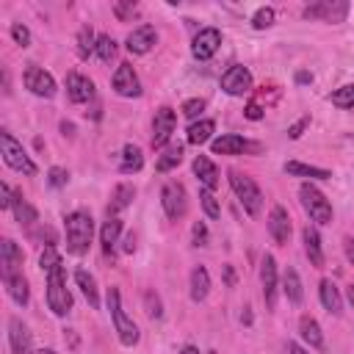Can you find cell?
<instances>
[{"label":"cell","mask_w":354,"mask_h":354,"mask_svg":"<svg viewBox=\"0 0 354 354\" xmlns=\"http://www.w3.org/2000/svg\"><path fill=\"white\" fill-rule=\"evenodd\" d=\"M64 230H66V249L73 255H84L92 246L94 238V219L86 214V210H73L64 219Z\"/></svg>","instance_id":"obj_1"},{"label":"cell","mask_w":354,"mask_h":354,"mask_svg":"<svg viewBox=\"0 0 354 354\" xmlns=\"http://www.w3.org/2000/svg\"><path fill=\"white\" fill-rule=\"evenodd\" d=\"M47 307L55 316H66L73 310V296L66 291V274L64 266H55L53 271H47Z\"/></svg>","instance_id":"obj_2"},{"label":"cell","mask_w":354,"mask_h":354,"mask_svg":"<svg viewBox=\"0 0 354 354\" xmlns=\"http://www.w3.org/2000/svg\"><path fill=\"white\" fill-rule=\"evenodd\" d=\"M0 155H3V161H6V166H12L14 172H20V175H36V164L28 158V153L23 150V144L12 136V133H0Z\"/></svg>","instance_id":"obj_3"},{"label":"cell","mask_w":354,"mask_h":354,"mask_svg":"<svg viewBox=\"0 0 354 354\" xmlns=\"http://www.w3.org/2000/svg\"><path fill=\"white\" fill-rule=\"evenodd\" d=\"M299 199H302V207L307 210L310 222H316V225H329V222H332V205H329V199H327L316 186L302 183Z\"/></svg>","instance_id":"obj_4"},{"label":"cell","mask_w":354,"mask_h":354,"mask_svg":"<svg viewBox=\"0 0 354 354\" xmlns=\"http://www.w3.org/2000/svg\"><path fill=\"white\" fill-rule=\"evenodd\" d=\"M230 186L236 191V197L241 199L244 210L249 216H260V210H263V194L257 188V183L241 172H230Z\"/></svg>","instance_id":"obj_5"},{"label":"cell","mask_w":354,"mask_h":354,"mask_svg":"<svg viewBox=\"0 0 354 354\" xmlns=\"http://www.w3.org/2000/svg\"><path fill=\"white\" fill-rule=\"evenodd\" d=\"M108 310H111L114 329H116L119 340H122L125 346H136V343H138V327H136L133 318L122 310V299H119V291H116V288H108Z\"/></svg>","instance_id":"obj_6"},{"label":"cell","mask_w":354,"mask_h":354,"mask_svg":"<svg viewBox=\"0 0 354 354\" xmlns=\"http://www.w3.org/2000/svg\"><path fill=\"white\" fill-rule=\"evenodd\" d=\"M161 205H164L166 216H169L172 222L183 219V216H186V210H188V197H186V188H183L180 183L169 180V183L164 186V191H161Z\"/></svg>","instance_id":"obj_7"},{"label":"cell","mask_w":354,"mask_h":354,"mask_svg":"<svg viewBox=\"0 0 354 354\" xmlns=\"http://www.w3.org/2000/svg\"><path fill=\"white\" fill-rule=\"evenodd\" d=\"M23 84H25V89H28L31 94H36V97L50 100V97L55 94V81H53V75H50V73H45V69H42V66H36V64H28V66H25Z\"/></svg>","instance_id":"obj_8"},{"label":"cell","mask_w":354,"mask_h":354,"mask_svg":"<svg viewBox=\"0 0 354 354\" xmlns=\"http://www.w3.org/2000/svg\"><path fill=\"white\" fill-rule=\"evenodd\" d=\"M175 127H177V114L169 105H161L155 111V119H153V147L155 150H161V147L169 144Z\"/></svg>","instance_id":"obj_9"},{"label":"cell","mask_w":354,"mask_h":354,"mask_svg":"<svg viewBox=\"0 0 354 354\" xmlns=\"http://www.w3.org/2000/svg\"><path fill=\"white\" fill-rule=\"evenodd\" d=\"M210 147H214L216 155H244V153H260V144H255V141L244 138V136H219L210 141Z\"/></svg>","instance_id":"obj_10"},{"label":"cell","mask_w":354,"mask_h":354,"mask_svg":"<svg viewBox=\"0 0 354 354\" xmlns=\"http://www.w3.org/2000/svg\"><path fill=\"white\" fill-rule=\"evenodd\" d=\"M111 86H114V92L119 94V97H138L141 94V81H138V75H136V69H133V64H119L116 66V73H114V78H111Z\"/></svg>","instance_id":"obj_11"},{"label":"cell","mask_w":354,"mask_h":354,"mask_svg":"<svg viewBox=\"0 0 354 354\" xmlns=\"http://www.w3.org/2000/svg\"><path fill=\"white\" fill-rule=\"evenodd\" d=\"M305 20H324V23H343L346 14H349V3L343 0H324V3H316V6H307L305 12Z\"/></svg>","instance_id":"obj_12"},{"label":"cell","mask_w":354,"mask_h":354,"mask_svg":"<svg viewBox=\"0 0 354 354\" xmlns=\"http://www.w3.org/2000/svg\"><path fill=\"white\" fill-rule=\"evenodd\" d=\"M222 89L230 94V97H241L252 89V73L241 64H233L227 73L222 75Z\"/></svg>","instance_id":"obj_13"},{"label":"cell","mask_w":354,"mask_h":354,"mask_svg":"<svg viewBox=\"0 0 354 354\" xmlns=\"http://www.w3.org/2000/svg\"><path fill=\"white\" fill-rule=\"evenodd\" d=\"M219 45H222V31H219V28H202V31L194 36L191 53H194L197 61H207V58L216 55Z\"/></svg>","instance_id":"obj_14"},{"label":"cell","mask_w":354,"mask_h":354,"mask_svg":"<svg viewBox=\"0 0 354 354\" xmlns=\"http://www.w3.org/2000/svg\"><path fill=\"white\" fill-rule=\"evenodd\" d=\"M268 233H271V238L279 246H286L291 241V216H288V210L282 207V205H274L271 207V214H268Z\"/></svg>","instance_id":"obj_15"},{"label":"cell","mask_w":354,"mask_h":354,"mask_svg":"<svg viewBox=\"0 0 354 354\" xmlns=\"http://www.w3.org/2000/svg\"><path fill=\"white\" fill-rule=\"evenodd\" d=\"M260 286H263L266 307L274 310V305H277V260L271 255H266L260 263Z\"/></svg>","instance_id":"obj_16"},{"label":"cell","mask_w":354,"mask_h":354,"mask_svg":"<svg viewBox=\"0 0 354 354\" xmlns=\"http://www.w3.org/2000/svg\"><path fill=\"white\" fill-rule=\"evenodd\" d=\"M155 42H158V34H155L153 25H138V28H133V31L127 34V50H130L133 55L150 53V50L155 47Z\"/></svg>","instance_id":"obj_17"},{"label":"cell","mask_w":354,"mask_h":354,"mask_svg":"<svg viewBox=\"0 0 354 354\" xmlns=\"http://www.w3.org/2000/svg\"><path fill=\"white\" fill-rule=\"evenodd\" d=\"M9 346H12V354H34L31 349V332L28 327L23 324V318H9Z\"/></svg>","instance_id":"obj_18"},{"label":"cell","mask_w":354,"mask_h":354,"mask_svg":"<svg viewBox=\"0 0 354 354\" xmlns=\"http://www.w3.org/2000/svg\"><path fill=\"white\" fill-rule=\"evenodd\" d=\"M0 266H3V279L14 277V274H23L20 271V266H23V249L12 238H6L3 246H0Z\"/></svg>","instance_id":"obj_19"},{"label":"cell","mask_w":354,"mask_h":354,"mask_svg":"<svg viewBox=\"0 0 354 354\" xmlns=\"http://www.w3.org/2000/svg\"><path fill=\"white\" fill-rule=\"evenodd\" d=\"M66 97L73 100V103H89L92 97H94V84L89 81V78H84V75H78V73H73L66 78Z\"/></svg>","instance_id":"obj_20"},{"label":"cell","mask_w":354,"mask_h":354,"mask_svg":"<svg viewBox=\"0 0 354 354\" xmlns=\"http://www.w3.org/2000/svg\"><path fill=\"white\" fill-rule=\"evenodd\" d=\"M194 175L199 177L202 188L216 191V186H219V169H216V164L210 161L207 155H197L194 158Z\"/></svg>","instance_id":"obj_21"},{"label":"cell","mask_w":354,"mask_h":354,"mask_svg":"<svg viewBox=\"0 0 354 354\" xmlns=\"http://www.w3.org/2000/svg\"><path fill=\"white\" fill-rule=\"evenodd\" d=\"M12 210H14V219L23 225V227H34L36 222H39V214H36V207L20 194V191H14V205H12Z\"/></svg>","instance_id":"obj_22"},{"label":"cell","mask_w":354,"mask_h":354,"mask_svg":"<svg viewBox=\"0 0 354 354\" xmlns=\"http://www.w3.org/2000/svg\"><path fill=\"white\" fill-rule=\"evenodd\" d=\"M302 241H305V252H307L310 263H313L316 268H321V266H324V249H321V236H318V230L307 225L305 233H302Z\"/></svg>","instance_id":"obj_23"},{"label":"cell","mask_w":354,"mask_h":354,"mask_svg":"<svg viewBox=\"0 0 354 354\" xmlns=\"http://www.w3.org/2000/svg\"><path fill=\"white\" fill-rule=\"evenodd\" d=\"M282 291H286L291 305H302L305 291H302V279H299L296 268H286V274H282Z\"/></svg>","instance_id":"obj_24"},{"label":"cell","mask_w":354,"mask_h":354,"mask_svg":"<svg viewBox=\"0 0 354 354\" xmlns=\"http://www.w3.org/2000/svg\"><path fill=\"white\" fill-rule=\"evenodd\" d=\"M210 294V274L205 266H197L191 271V299L194 302H205Z\"/></svg>","instance_id":"obj_25"},{"label":"cell","mask_w":354,"mask_h":354,"mask_svg":"<svg viewBox=\"0 0 354 354\" xmlns=\"http://www.w3.org/2000/svg\"><path fill=\"white\" fill-rule=\"evenodd\" d=\"M318 296H321V305L324 310H329L332 316H338L343 310V299H340V291L332 286L329 279H321V286H318Z\"/></svg>","instance_id":"obj_26"},{"label":"cell","mask_w":354,"mask_h":354,"mask_svg":"<svg viewBox=\"0 0 354 354\" xmlns=\"http://www.w3.org/2000/svg\"><path fill=\"white\" fill-rule=\"evenodd\" d=\"M299 332H302V340L310 343V349H324V335H321V327L313 316L299 318Z\"/></svg>","instance_id":"obj_27"},{"label":"cell","mask_w":354,"mask_h":354,"mask_svg":"<svg viewBox=\"0 0 354 354\" xmlns=\"http://www.w3.org/2000/svg\"><path fill=\"white\" fill-rule=\"evenodd\" d=\"M214 130H216L214 119H199V122H194V125L188 127V144H194V147L207 144L210 136H214Z\"/></svg>","instance_id":"obj_28"},{"label":"cell","mask_w":354,"mask_h":354,"mask_svg":"<svg viewBox=\"0 0 354 354\" xmlns=\"http://www.w3.org/2000/svg\"><path fill=\"white\" fill-rule=\"evenodd\" d=\"M75 282H78V288L84 291L86 302H89L92 307H100V294H97V282H94V277H92L86 268H78V271H75Z\"/></svg>","instance_id":"obj_29"},{"label":"cell","mask_w":354,"mask_h":354,"mask_svg":"<svg viewBox=\"0 0 354 354\" xmlns=\"http://www.w3.org/2000/svg\"><path fill=\"white\" fill-rule=\"evenodd\" d=\"M119 233H122V219H119V216H108V222H105L103 230H100V244H103L105 255H111L114 244L119 241Z\"/></svg>","instance_id":"obj_30"},{"label":"cell","mask_w":354,"mask_h":354,"mask_svg":"<svg viewBox=\"0 0 354 354\" xmlns=\"http://www.w3.org/2000/svg\"><path fill=\"white\" fill-rule=\"evenodd\" d=\"M6 288H9V296L17 302V305H28L31 299V291H28V279L23 274H14L6 279Z\"/></svg>","instance_id":"obj_31"},{"label":"cell","mask_w":354,"mask_h":354,"mask_svg":"<svg viewBox=\"0 0 354 354\" xmlns=\"http://www.w3.org/2000/svg\"><path fill=\"white\" fill-rule=\"evenodd\" d=\"M141 166H144V155H141V150H138L136 144H125L119 169H122L125 175H133V172H138Z\"/></svg>","instance_id":"obj_32"},{"label":"cell","mask_w":354,"mask_h":354,"mask_svg":"<svg viewBox=\"0 0 354 354\" xmlns=\"http://www.w3.org/2000/svg\"><path fill=\"white\" fill-rule=\"evenodd\" d=\"M286 172L288 175H299V177H313V180H329L332 177V172H327V169L307 166V164H299V161H288L286 164Z\"/></svg>","instance_id":"obj_33"},{"label":"cell","mask_w":354,"mask_h":354,"mask_svg":"<svg viewBox=\"0 0 354 354\" xmlns=\"http://www.w3.org/2000/svg\"><path fill=\"white\" fill-rule=\"evenodd\" d=\"M136 197V191H133V186H127V183H119L116 188H114V199H111V207H108V214L114 210V214H119L122 207H127L130 205V199Z\"/></svg>","instance_id":"obj_34"},{"label":"cell","mask_w":354,"mask_h":354,"mask_svg":"<svg viewBox=\"0 0 354 354\" xmlns=\"http://www.w3.org/2000/svg\"><path fill=\"white\" fill-rule=\"evenodd\" d=\"M94 50H97V36H94L92 25H84L78 31V53H81V58H89Z\"/></svg>","instance_id":"obj_35"},{"label":"cell","mask_w":354,"mask_h":354,"mask_svg":"<svg viewBox=\"0 0 354 354\" xmlns=\"http://www.w3.org/2000/svg\"><path fill=\"white\" fill-rule=\"evenodd\" d=\"M180 161H183V147H169V150H164V155L158 158L155 169H158V172H172L175 166H180Z\"/></svg>","instance_id":"obj_36"},{"label":"cell","mask_w":354,"mask_h":354,"mask_svg":"<svg viewBox=\"0 0 354 354\" xmlns=\"http://www.w3.org/2000/svg\"><path fill=\"white\" fill-rule=\"evenodd\" d=\"M329 103H332L335 108H343V111L354 108V86L349 84V86H340V89H335V92L329 94Z\"/></svg>","instance_id":"obj_37"},{"label":"cell","mask_w":354,"mask_h":354,"mask_svg":"<svg viewBox=\"0 0 354 354\" xmlns=\"http://www.w3.org/2000/svg\"><path fill=\"white\" fill-rule=\"evenodd\" d=\"M199 202H202V207H205V214H207L210 219H219V216H222V207H219V202H216L214 191H207V188H202V191H199Z\"/></svg>","instance_id":"obj_38"},{"label":"cell","mask_w":354,"mask_h":354,"mask_svg":"<svg viewBox=\"0 0 354 354\" xmlns=\"http://www.w3.org/2000/svg\"><path fill=\"white\" fill-rule=\"evenodd\" d=\"M94 53H97L100 61H111V58L116 55V42H114L108 34H100V36H97V50H94Z\"/></svg>","instance_id":"obj_39"},{"label":"cell","mask_w":354,"mask_h":354,"mask_svg":"<svg viewBox=\"0 0 354 354\" xmlns=\"http://www.w3.org/2000/svg\"><path fill=\"white\" fill-rule=\"evenodd\" d=\"M274 9L271 6H263V9H257L255 12V17H252V25L257 28V31H263V28H271L274 25Z\"/></svg>","instance_id":"obj_40"},{"label":"cell","mask_w":354,"mask_h":354,"mask_svg":"<svg viewBox=\"0 0 354 354\" xmlns=\"http://www.w3.org/2000/svg\"><path fill=\"white\" fill-rule=\"evenodd\" d=\"M39 266H42V271H45V274H47V271H53L55 266H61V255L55 252V246H47V249L42 252Z\"/></svg>","instance_id":"obj_41"},{"label":"cell","mask_w":354,"mask_h":354,"mask_svg":"<svg viewBox=\"0 0 354 354\" xmlns=\"http://www.w3.org/2000/svg\"><path fill=\"white\" fill-rule=\"evenodd\" d=\"M144 307H147V316L150 318H161L164 316V305H161V299H158L155 291H147L144 294Z\"/></svg>","instance_id":"obj_42"},{"label":"cell","mask_w":354,"mask_h":354,"mask_svg":"<svg viewBox=\"0 0 354 354\" xmlns=\"http://www.w3.org/2000/svg\"><path fill=\"white\" fill-rule=\"evenodd\" d=\"M202 111H205V100L202 97H194V100L183 103V116H188V119H197Z\"/></svg>","instance_id":"obj_43"},{"label":"cell","mask_w":354,"mask_h":354,"mask_svg":"<svg viewBox=\"0 0 354 354\" xmlns=\"http://www.w3.org/2000/svg\"><path fill=\"white\" fill-rule=\"evenodd\" d=\"M66 180H69V172H66V169H61V166H53V169L47 172V183H50L53 188L66 186Z\"/></svg>","instance_id":"obj_44"},{"label":"cell","mask_w":354,"mask_h":354,"mask_svg":"<svg viewBox=\"0 0 354 354\" xmlns=\"http://www.w3.org/2000/svg\"><path fill=\"white\" fill-rule=\"evenodd\" d=\"M12 39H14L20 47H28V45H31V31H28L25 25L14 23V25H12Z\"/></svg>","instance_id":"obj_45"},{"label":"cell","mask_w":354,"mask_h":354,"mask_svg":"<svg viewBox=\"0 0 354 354\" xmlns=\"http://www.w3.org/2000/svg\"><path fill=\"white\" fill-rule=\"evenodd\" d=\"M191 238H194V246H207L210 236H207V227H205V222H197V225L191 227Z\"/></svg>","instance_id":"obj_46"},{"label":"cell","mask_w":354,"mask_h":354,"mask_svg":"<svg viewBox=\"0 0 354 354\" xmlns=\"http://www.w3.org/2000/svg\"><path fill=\"white\" fill-rule=\"evenodd\" d=\"M12 205H14V191H12L6 183H0V207L12 210Z\"/></svg>","instance_id":"obj_47"},{"label":"cell","mask_w":354,"mask_h":354,"mask_svg":"<svg viewBox=\"0 0 354 354\" xmlns=\"http://www.w3.org/2000/svg\"><path fill=\"white\" fill-rule=\"evenodd\" d=\"M133 12H136V3H133V0H130V3H114L116 20H127V17H133Z\"/></svg>","instance_id":"obj_48"},{"label":"cell","mask_w":354,"mask_h":354,"mask_svg":"<svg viewBox=\"0 0 354 354\" xmlns=\"http://www.w3.org/2000/svg\"><path fill=\"white\" fill-rule=\"evenodd\" d=\"M307 125H310V116H302L296 125H291V127H288V136H291V138H299V136L305 133V127H307Z\"/></svg>","instance_id":"obj_49"},{"label":"cell","mask_w":354,"mask_h":354,"mask_svg":"<svg viewBox=\"0 0 354 354\" xmlns=\"http://www.w3.org/2000/svg\"><path fill=\"white\" fill-rule=\"evenodd\" d=\"M282 354H310L305 346H299L296 340H288L286 346H282Z\"/></svg>","instance_id":"obj_50"},{"label":"cell","mask_w":354,"mask_h":354,"mask_svg":"<svg viewBox=\"0 0 354 354\" xmlns=\"http://www.w3.org/2000/svg\"><path fill=\"white\" fill-rule=\"evenodd\" d=\"M244 116L255 122V119H260V116H263V111H260V105H257V103H249V105L244 108Z\"/></svg>","instance_id":"obj_51"},{"label":"cell","mask_w":354,"mask_h":354,"mask_svg":"<svg viewBox=\"0 0 354 354\" xmlns=\"http://www.w3.org/2000/svg\"><path fill=\"white\" fill-rule=\"evenodd\" d=\"M346 257H349V263L354 266V238H346Z\"/></svg>","instance_id":"obj_52"},{"label":"cell","mask_w":354,"mask_h":354,"mask_svg":"<svg viewBox=\"0 0 354 354\" xmlns=\"http://www.w3.org/2000/svg\"><path fill=\"white\" fill-rule=\"evenodd\" d=\"M225 279H227V286H230V288L236 286V274H233V268H230V266H225Z\"/></svg>","instance_id":"obj_53"},{"label":"cell","mask_w":354,"mask_h":354,"mask_svg":"<svg viewBox=\"0 0 354 354\" xmlns=\"http://www.w3.org/2000/svg\"><path fill=\"white\" fill-rule=\"evenodd\" d=\"M122 249H125V252H133V249H136V238H133V236H127V238H125V246H122Z\"/></svg>","instance_id":"obj_54"},{"label":"cell","mask_w":354,"mask_h":354,"mask_svg":"<svg viewBox=\"0 0 354 354\" xmlns=\"http://www.w3.org/2000/svg\"><path fill=\"white\" fill-rule=\"evenodd\" d=\"M310 81H313L310 73H299V75H296V84H310Z\"/></svg>","instance_id":"obj_55"},{"label":"cell","mask_w":354,"mask_h":354,"mask_svg":"<svg viewBox=\"0 0 354 354\" xmlns=\"http://www.w3.org/2000/svg\"><path fill=\"white\" fill-rule=\"evenodd\" d=\"M346 299H349V305L354 307V286H349V291H346Z\"/></svg>","instance_id":"obj_56"},{"label":"cell","mask_w":354,"mask_h":354,"mask_svg":"<svg viewBox=\"0 0 354 354\" xmlns=\"http://www.w3.org/2000/svg\"><path fill=\"white\" fill-rule=\"evenodd\" d=\"M180 354H199V349H197V346H183Z\"/></svg>","instance_id":"obj_57"},{"label":"cell","mask_w":354,"mask_h":354,"mask_svg":"<svg viewBox=\"0 0 354 354\" xmlns=\"http://www.w3.org/2000/svg\"><path fill=\"white\" fill-rule=\"evenodd\" d=\"M34 354H58V351H53V349H39V351H34Z\"/></svg>","instance_id":"obj_58"}]
</instances>
